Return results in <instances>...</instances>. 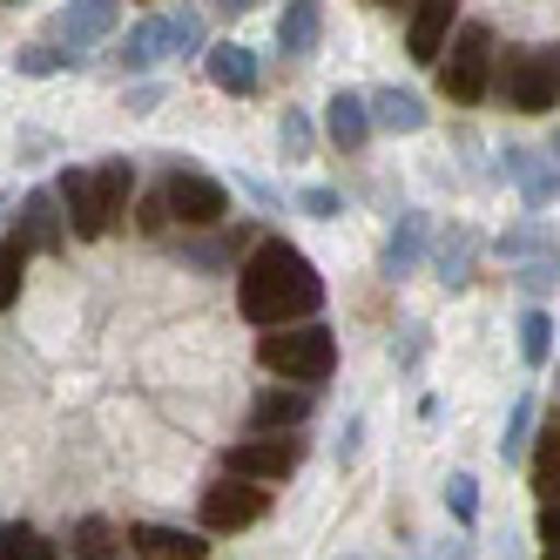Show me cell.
I'll list each match as a JSON object with an SVG mask.
<instances>
[{"label":"cell","instance_id":"obj_1","mask_svg":"<svg viewBox=\"0 0 560 560\" xmlns=\"http://www.w3.org/2000/svg\"><path fill=\"white\" fill-rule=\"evenodd\" d=\"M236 304H244L250 325L277 331V325H304V317L325 311V277L311 270V257L284 236H264V244L236 264Z\"/></svg>","mask_w":560,"mask_h":560},{"label":"cell","instance_id":"obj_2","mask_svg":"<svg viewBox=\"0 0 560 560\" xmlns=\"http://www.w3.org/2000/svg\"><path fill=\"white\" fill-rule=\"evenodd\" d=\"M257 365L270 372V378H284V385H325L331 378V365H338V338H331V325H277V331H264L257 338Z\"/></svg>","mask_w":560,"mask_h":560},{"label":"cell","instance_id":"obj_3","mask_svg":"<svg viewBox=\"0 0 560 560\" xmlns=\"http://www.w3.org/2000/svg\"><path fill=\"white\" fill-rule=\"evenodd\" d=\"M493 68H500V48H493V27L487 21H466L446 55H439V89H446L453 108H479L493 95Z\"/></svg>","mask_w":560,"mask_h":560},{"label":"cell","instance_id":"obj_4","mask_svg":"<svg viewBox=\"0 0 560 560\" xmlns=\"http://www.w3.org/2000/svg\"><path fill=\"white\" fill-rule=\"evenodd\" d=\"M493 95H500L513 115H547V108H560L547 48H506L500 68H493Z\"/></svg>","mask_w":560,"mask_h":560},{"label":"cell","instance_id":"obj_5","mask_svg":"<svg viewBox=\"0 0 560 560\" xmlns=\"http://www.w3.org/2000/svg\"><path fill=\"white\" fill-rule=\"evenodd\" d=\"M304 466V439L298 432H257V439H236L223 453V472L230 479H257V487H277Z\"/></svg>","mask_w":560,"mask_h":560},{"label":"cell","instance_id":"obj_6","mask_svg":"<svg viewBox=\"0 0 560 560\" xmlns=\"http://www.w3.org/2000/svg\"><path fill=\"white\" fill-rule=\"evenodd\" d=\"M264 513H270V487H257V479H230V472L217 479V487H203V506H196L203 534H244Z\"/></svg>","mask_w":560,"mask_h":560},{"label":"cell","instance_id":"obj_7","mask_svg":"<svg viewBox=\"0 0 560 560\" xmlns=\"http://www.w3.org/2000/svg\"><path fill=\"white\" fill-rule=\"evenodd\" d=\"M163 196H170V223H183V230H217L230 217V189L203 170H176L163 183Z\"/></svg>","mask_w":560,"mask_h":560},{"label":"cell","instance_id":"obj_8","mask_svg":"<svg viewBox=\"0 0 560 560\" xmlns=\"http://www.w3.org/2000/svg\"><path fill=\"white\" fill-rule=\"evenodd\" d=\"M55 196H61V210H68V230L74 236H89V244H95V236H108L115 230V217H108V203H102V183H95V170H61L55 176Z\"/></svg>","mask_w":560,"mask_h":560},{"label":"cell","instance_id":"obj_9","mask_svg":"<svg viewBox=\"0 0 560 560\" xmlns=\"http://www.w3.org/2000/svg\"><path fill=\"white\" fill-rule=\"evenodd\" d=\"M500 176L520 189V203H527L534 217L560 203V163H553V155H534V149H500Z\"/></svg>","mask_w":560,"mask_h":560},{"label":"cell","instance_id":"obj_10","mask_svg":"<svg viewBox=\"0 0 560 560\" xmlns=\"http://www.w3.org/2000/svg\"><path fill=\"white\" fill-rule=\"evenodd\" d=\"M14 236H21L27 250L61 257L68 250V210H61V196L55 189H27L21 196V217H14Z\"/></svg>","mask_w":560,"mask_h":560},{"label":"cell","instance_id":"obj_11","mask_svg":"<svg viewBox=\"0 0 560 560\" xmlns=\"http://www.w3.org/2000/svg\"><path fill=\"white\" fill-rule=\"evenodd\" d=\"M115 21H122V0H74V8H61L48 21V42L82 55V48L102 42V34H115Z\"/></svg>","mask_w":560,"mask_h":560},{"label":"cell","instance_id":"obj_12","mask_svg":"<svg viewBox=\"0 0 560 560\" xmlns=\"http://www.w3.org/2000/svg\"><path fill=\"white\" fill-rule=\"evenodd\" d=\"M453 14H459V0H412L406 55H412L419 68H439V55H446V42H453Z\"/></svg>","mask_w":560,"mask_h":560},{"label":"cell","instance_id":"obj_13","mask_svg":"<svg viewBox=\"0 0 560 560\" xmlns=\"http://www.w3.org/2000/svg\"><path fill=\"white\" fill-rule=\"evenodd\" d=\"M317 412V392L311 385H270L250 398V432H298Z\"/></svg>","mask_w":560,"mask_h":560},{"label":"cell","instance_id":"obj_14","mask_svg":"<svg viewBox=\"0 0 560 560\" xmlns=\"http://www.w3.org/2000/svg\"><path fill=\"white\" fill-rule=\"evenodd\" d=\"M129 553L136 560H210V540L163 527V520H142V527H129Z\"/></svg>","mask_w":560,"mask_h":560},{"label":"cell","instance_id":"obj_15","mask_svg":"<svg viewBox=\"0 0 560 560\" xmlns=\"http://www.w3.org/2000/svg\"><path fill=\"white\" fill-rule=\"evenodd\" d=\"M317 42H325V0H284V14H277V48H284V61H311Z\"/></svg>","mask_w":560,"mask_h":560},{"label":"cell","instance_id":"obj_16","mask_svg":"<svg viewBox=\"0 0 560 560\" xmlns=\"http://www.w3.org/2000/svg\"><path fill=\"white\" fill-rule=\"evenodd\" d=\"M325 136H331V149L358 155V149L372 142V102L358 95V89H338V95L325 102Z\"/></svg>","mask_w":560,"mask_h":560},{"label":"cell","instance_id":"obj_17","mask_svg":"<svg viewBox=\"0 0 560 560\" xmlns=\"http://www.w3.org/2000/svg\"><path fill=\"white\" fill-rule=\"evenodd\" d=\"M203 74H210L223 95H257V82H264L257 48H244V42H217V48L203 55Z\"/></svg>","mask_w":560,"mask_h":560},{"label":"cell","instance_id":"obj_18","mask_svg":"<svg viewBox=\"0 0 560 560\" xmlns=\"http://www.w3.org/2000/svg\"><path fill=\"white\" fill-rule=\"evenodd\" d=\"M425 236H432L425 210H398V223H392V236H385L378 270H385V277H412V270H419V257H425Z\"/></svg>","mask_w":560,"mask_h":560},{"label":"cell","instance_id":"obj_19","mask_svg":"<svg viewBox=\"0 0 560 560\" xmlns=\"http://www.w3.org/2000/svg\"><path fill=\"white\" fill-rule=\"evenodd\" d=\"M170 55H176L170 21H155V14H149V21H136V27L122 34V48H115V61H122L129 74H149L155 61H170Z\"/></svg>","mask_w":560,"mask_h":560},{"label":"cell","instance_id":"obj_20","mask_svg":"<svg viewBox=\"0 0 560 560\" xmlns=\"http://www.w3.org/2000/svg\"><path fill=\"white\" fill-rule=\"evenodd\" d=\"M365 102H372V129H392V136H419V129L432 122L425 102H419L412 89H372Z\"/></svg>","mask_w":560,"mask_h":560},{"label":"cell","instance_id":"obj_21","mask_svg":"<svg viewBox=\"0 0 560 560\" xmlns=\"http://www.w3.org/2000/svg\"><path fill=\"white\" fill-rule=\"evenodd\" d=\"M68 553L74 560H129V534H115L102 513H82L68 527Z\"/></svg>","mask_w":560,"mask_h":560},{"label":"cell","instance_id":"obj_22","mask_svg":"<svg viewBox=\"0 0 560 560\" xmlns=\"http://www.w3.org/2000/svg\"><path fill=\"white\" fill-rule=\"evenodd\" d=\"M527 479H534L540 506H547V500H560V412H547V419H540V432H534V459H527Z\"/></svg>","mask_w":560,"mask_h":560},{"label":"cell","instance_id":"obj_23","mask_svg":"<svg viewBox=\"0 0 560 560\" xmlns=\"http://www.w3.org/2000/svg\"><path fill=\"white\" fill-rule=\"evenodd\" d=\"M257 250V230H223V236H203V244H183V264L189 270H236V257Z\"/></svg>","mask_w":560,"mask_h":560},{"label":"cell","instance_id":"obj_24","mask_svg":"<svg viewBox=\"0 0 560 560\" xmlns=\"http://www.w3.org/2000/svg\"><path fill=\"white\" fill-rule=\"evenodd\" d=\"M472 257H479V236L466 230V223H453L446 230V244H439V284H446V291H466L472 284Z\"/></svg>","mask_w":560,"mask_h":560},{"label":"cell","instance_id":"obj_25","mask_svg":"<svg viewBox=\"0 0 560 560\" xmlns=\"http://www.w3.org/2000/svg\"><path fill=\"white\" fill-rule=\"evenodd\" d=\"M95 183H102V203H108V217L122 223L129 196H136V163H129V155H102V163H95Z\"/></svg>","mask_w":560,"mask_h":560},{"label":"cell","instance_id":"obj_26","mask_svg":"<svg viewBox=\"0 0 560 560\" xmlns=\"http://www.w3.org/2000/svg\"><path fill=\"white\" fill-rule=\"evenodd\" d=\"M547 358H553V317L534 304V311H520V365L540 372Z\"/></svg>","mask_w":560,"mask_h":560},{"label":"cell","instance_id":"obj_27","mask_svg":"<svg viewBox=\"0 0 560 560\" xmlns=\"http://www.w3.org/2000/svg\"><path fill=\"white\" fill-rule=\"evenodd\" d=\"M547 250H553V230H547V217H527V223H513V230L500 236V257H513V264L547 257Z\"/></svg>","mask_w":560,"mask_h":560},{"label":"cell","instance_id":"obj_28","mask_svg":"<svg viewBox=\"0 0 560 560\" xmlns=\"http://www.w3.org/2000/svg\"><path fill=\"white\" fill-rule=\"evenodd\" d=\"M82 55H61L55 42H34V48H21L14 55V74H34V82H48V74H68Z\"/></svg>","mask_w":560,"mask_h":560},{"label":"cell","instance_id":"obj_29","mask_svg":"<svg viewBox=\"0 0 560 560\" xmlns=\"http://www.w3.org/2000/svg\"><path fill=\"white\" fill-rule=\"evenodd\" d=\"M534 425H540V406H534V398H520L513 419H506V432H500V459H520V453H527V446H534Z\"/></svg>","mask_w":560,"mask_h":560},{"label":"cell","instance_id":"obj_30","mask_svg":"<svg viewBox=\"0 0 560 560\" xmlns=\"http://www.w3.org/2000/svg\"><path fill=\"white\" fill-rule=\"evenodd\" d=\"M27 257H34V250H27L21 236L8 230V244H0V311H8V304L21 298V277H27Z\"/></svg>","mask_w":560,"mask_h":560},{"label":"cell","instance_id":"obj_31","mask_svg":"<svg viewBox=\"0 0 560 560\" xmlns=\"http://www.w3.org/2000/svg\"><path fill=\"white\" fill-rule=\"evenodd\" d=\"M0 560H61V547L42 540L34 527H0Z\"/></svg>","mask_w":560,"mask_h":560},{"label":"cell","instance_id":"obj_32","mask_svg":"<svg viewBox=\"0 0 560 560\" xmlns=\"http://www.w3.org/2000/svg\"><path fill=\"white\" fill-rule=\"evenodd\" d=\"M513 284L527 291V298H547V291H560V250H547V257H527L513 270Z\"/></svg>","mask_w":560,"mask_h":560},{"label":"cell","instance_id":"obj_33","mask_svg":"<svg viewBox=\"0 0 560 560\" xmlns=\"http://www.w3.org/2000/svg\"><path fill=\"white\" fill-rule=\"evenodd\" d=\"M311 142H317L311 115H304V108H284V122H277V149H284V163H304Z\"/></svg>","mask_w":560,"mask_h":560},{"label":"cell","instance_id":"obj_34","mask_svg":"<svg viewBox=\"0 0 560 560\" xmlns=\"http://www.w3.org/2000/svg\"><path fill=\"white\" fill-rule=\"evenodd\" d=\"M170 42H176V55H210V27H203V14H196V8L170 14Z\"/></svg>","mask_w":560,"mask_h":560},{"label":"cell","instance_id":"obj_35","mask_svg":"<svg viewBox=\"0 0 560 560\" xmlns=\"http://www.w3.org/2000/svg\"><path fill=\"white\" fill-rule=\"evenodd\" d=\"M446 506H453L459 527H472V520H479V479H472V472H453V479H446Z\"/></svg>","mask_w":560,"mask_h":560},{"label":"cell","instance_id":"obj_36","mask_svg":"<svg viewBox=\"0 0 560 560\" xmlns=\"http://www.w3.org/2000/svg\"><path fill=\"white\" fill-rule=\"evenodd\" d=\"M136 223H142L149 236H163V230H170V196H163V189L142 196V217H136Z\"/></svg>","mask_w":560,"mask_h":560},{"label":"cell","instance_id":"obj_37","mask_svg":"<svg viewBox=\"0 0 560 560\" xmlns=\"http://www.w3.org/2000/svg\"><path fill=\"white\" fill-rule=\"evenodd\" d=\"M122 108H129V115H155V108H163V82H136Z\"/></svg>","mask_w":560,"mask_h":560},{"label":"cell","instance_id":"obj_38","mask_svg":"<svg viewBox=\"0 0 560 560\" xmlns=\"http://www.w3.org/2000/svg\"><path fill=\"white\" fill-rule=\"evenodd\" d=\"M298 210L304 217H338V196L331 189H298Z\"/></svg>","mask_w":560,"mask_h":560},{"label":"cell","instance_id":"obj_39","mask_svg":"<svg viewBox=\"0 0 560 560\" xmlns=\"http://www.w3.org/2000/svg\"><path fill=\"white\" fill-rule=\"evenodd\" d=\"M540 540H547V547H560V500H547V506H540Z\"/></svg>","mask_w":560,"mask_h":560},{"label":"cell","instance_id":"obj_40","mask_svg":"<svg viewBox=\"0 0 560 560\" xmlns=\"http://www.w3.org/2000/svg\"><path fill=\"white\" fill-rule=\"evenodd\" d=\"M419 351H425V331L412 325V331H406V345H398V358H406V365H412V358H419Z\"/></svg>","mask_w":560,"mask_h":560},{"label":"cell","instance_id":"obj_41","mask_svg":"<svg viewBox=\"0 0 560 560\" xmlns=\"http://www.w3.org/2000/svg\"><path fill=\"white\" fill-rule=\"evenodd\" d=\"M210 8H217V14H250L257 0H210Z\"/></svg>","mask_w":560,"mask_h":560},{"label":"cell","instance_id":"obj_42","mask_svg":"<svg viewBox=\"0 0 560 560\" xmlns=\"http://www.w3.org/2000/svg\"><path fill=\"white\" fill-rule=\"evenodd\" d=\"M547 68H553V89H560V48H547Z\"/></svg>","mask_w":560,"mask_h":560},{"label":"cell","instance_id":"obj_43","mask_svg":"<svg viewBox=\"0 0 560 560\" xmlns=\"http://www.w3.org/2000/svg\"><path fill=\"white\" fill-rule=\"evenodd\" d=\"M547 155H553V163H560V136H553V149H547Z\"/></svg>","mask_w":560,"mask_h":560},{"label":"cell","instance_id":"obj_44","mask_svg":"<svg viewBox=\"0 0 560 560\" xmlns=\"http://www.w3.org/2000/svg\"><path fill=\"white\" fill-rule=\"evenodd\" d=\"M540 560H560V547H547V553H540Z\"/></svg>","mask_w":560,"mask_h":560},{"label":"cell","instance_id":"obj_45","mask_svg":"<svg viewBox=\"0 0 560 560\" xmlns=\"http://www.w3.org/2000/svg\"><path fill=\"white\" fill-rule=\"evenodd\" d=\"M0 8H21V0H0Z\"/></svg>","mask_w":560,"mask_h":560},{"label":"cell","instance_id":"obj_46","mask_svg":"<svg viewBox=\"0 0 560 560\" xmlns=\"http://www.w3.org/2000/svg\"><path fill=\"white\" fill-rule=\"evenodd\" d=\"M378 8H398V0H378Z\"/></svg>","mask_w":560,"mask_h":560},{"label":"cell","instance_id":"obj_47","mask_svg":"<svg viewBox=\"0 0 560 560\" xmlns=\"http://www.w3.org/2000/svg\"><path fill=\"white\" fill-rule=\"evenodd\" d=\"M0 210H8V196H0Z\"/></svg>","mask_w":560,"mask_h":560}]
</instances>
